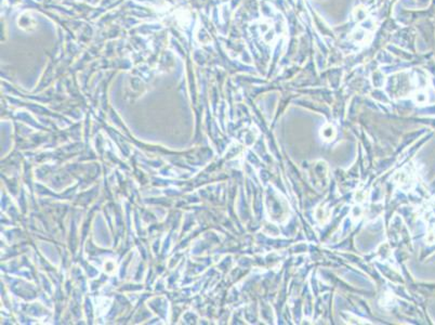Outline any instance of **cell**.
Returning <instances> with one entry per match:
<instances>
[{"label":"cell","instance_id":"cell-1","mask_svg":"<svg viewBox=\"0 0 435 325\" xmlns=\"http://www.w3.org/2000/svg\"><path fill=\"white\" fill-rule=\"evenodd\" d=\"M386 87L392 98H413L422 104L428 101L430 80L421 71H403L392 75Z\"/></svg>","mask_w":435,"mask_h":325},{"label":"cell","instance_id":"cell-2","mask_svg":"<svg viewBox=\"0 0 435 325\" xmlns=\"http://www.w3.org/2000/svg\"><path fill=\"white\" fill-rule=\"evenodd\" d=\"M17 24H19L20 28L24 29V31L26 32L34 31L36 28V25H37L35 19L31 15V13H28V12H25V13H23L21 16H19Z\"/></svg>","mask_w":435,"mask_h":325},{"label":"cell","instance_id":"cell-3","mask_svg":"<svg viewBox=\"0 0 435 325\" xmlns=\"http://www.w3.org/2000/svg\"><path fill=\"white\" fill-rule=\"evenodd\" d=\"M335 135H336V131L331 125H326V127L322 129V137L324 138V140L330 141V140L334 139Z\"/></svg>","mask_w":435,"mask_h":325}]
</instances>
